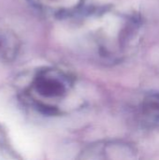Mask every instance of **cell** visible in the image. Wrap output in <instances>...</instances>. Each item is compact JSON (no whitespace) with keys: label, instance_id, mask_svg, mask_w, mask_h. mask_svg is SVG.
Masks as SVG:
<instances>
[{"label":"cell","instance_id":"1","mask_svg":"<svg viewBox=\"0 0 159 160\" xmlns=\"http://www.w3.org/2000/svg\"><path fill=\"white\" fill-rule=\"evenodd\" d=\"M72 87V80L59 69L47 68L38 71L32 80L27 96L34 106L46 114H57L56 103L63 100Z\"/></svg>","mask_w":159,"mask_h":160},{"label":"cell","instance_id":"2","mask_svg":"<svg viewBox=\"0 0 159 160\" xmlns=\"http://www.w3.org/2000/svg\"><path fill=\"white\" fill-rule=\"evenodd\" d=\"M42 11L55 16H67L77 11L85 0H31Z\"/></svg>","mask_w":159,"mask_h":160},{"label":"cell","instance_id":"3","mask_svg":"<svg viewBox=\"0 0 159 160\" xmlns=\"http://www.w3.org/2000/svg\"><path fill=\"white\" fill-rule=\"evenodd\" d=\"M18 40L8 31L0 29V60L9 61L15 57L18 51Z\"/></svg>","mask_w":159,"mask_h":160},{"label":"cell","instance_id":"4","mask_svg":"<svg viewBox=\"0 0 159 160\" xmlns=\"http://www.w3.org/2000/svg\"><path fill=\"white\" fill-rule=\"evenodd\" d=\"M142 112L145 115H159V92L147 94L142 102Z\"/></svg>","mask_w":159,"mask_h":160}]
</instances>
